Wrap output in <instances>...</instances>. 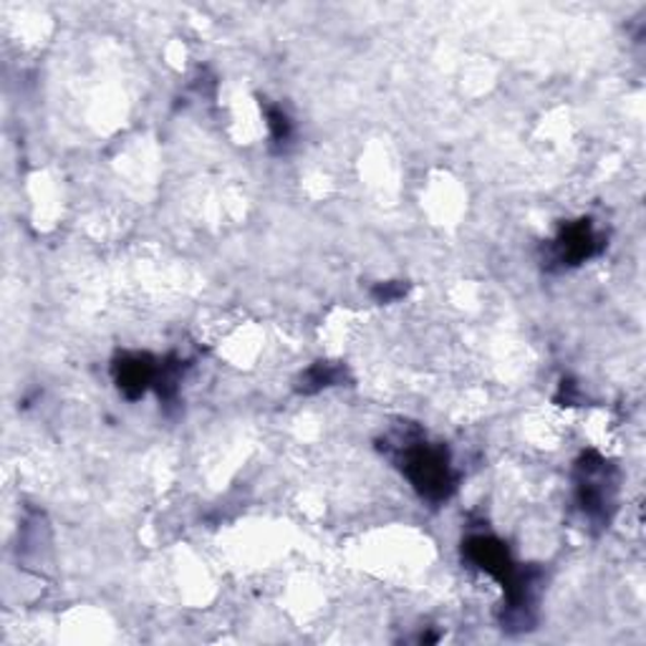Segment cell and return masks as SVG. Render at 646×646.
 <instances>
[{"instance_id":"8992f818","label":"cell","mask_w":646,"mask_h":646,"mask_svg":"<svg viewBox=\"0 0 646 646\" xmlns=\"http://www.w3.org/2000/svg\"><path fill=\"white\" fill-rule=\"evenodd\" d=\"M268 127H271V136L276 144H286L290 140V121L283 115L280 109H268Z\"/></svg>"},{"instance_id":"277c9868","label":"cell","mask_w":646,"mask_h":646,"mask_svg":"<svg viewBox=\"0 0 646 646\" xmlns=\"http://www.w3.org/2000/svg\"><path fill=\"white\" fill-rule=\"evenodd\" d=\"M155 359L147 354H129L115 363V379L127 399H140L149 384L157 382Z\"/></svg>"},{"instance_id":"3957f363","label":"cell","mask_w":646,"mask_h":646,"mask_svg":"<svg viewBox=\"0 0 646 646\" xmlns=\"http://www.w3.org/2000/svg\"><path fill=\"white\" fill-rule=\"evenodd\" d=\"M601 250V240L594 232V225L588 220H578L563 228L559 240L553 242L555 261L561 265H578L594 258Z\"/></svg>"},{"instance_id":"52a82bcc","label":"cell","mask_w":646,"mask_h":646,"mask_svg":"<svg viewBox=\"0 0 646 646\" xmlns=\"http://www.w3.org/2000/svg\"><path fill=\"white\" fill-rule=\"evenodd\" d=\"M407 294V286L399 280H390V283H379L374 288V298L379 303H392V301H399Z\"/></svg>"},{"instance_id":"7a4b0ae2","label":"cell","mask_w":646,"mask_h":646,"mask_svg":"<svg viewBox=\"0 0 646 646\" xmlns=\"http://www.w3.org/2000/svg\"><path fill=\"white\" fill-rule=\"evenodd\" d=\"M613 472L599 452H586L576 465V498L584 515L596 525H606L613 505Z\"/></svg>"},{"instance_id":"6da1fadb","label":"cell","mask_w":646,"mask_h":646,"mask_svg":"<svg viewBox=\"0 0 646 646\" xmlns=\"http://www.w3.org/2000/svg\"><path fill=\"white\" fill-rule=\"evenodd\" d=\"M394 457L402 463V470L407 472L411 484L419 490V495L432 500V503H442L455 492L457 478L452 472L447 450L427 444L419 434L415 438H399L394 444Z\"/></svg>"},{"instance_id":"5b68a950","label":"cell","mask_w":646,"mask_h":646,"mask_svg":"<svg viewBox=\"0 0 646 646\" xmlns=\"http://www.w3.org/2000/svg\"><path fill=\"white\" fill-rule=\"evenodd\" d=\"M344 376L346 371L342 367H334V363H316V367H311L301 379H298V392L316 394L321 390H326V386L338 384Z\"/></svg>"}]
</instances>
